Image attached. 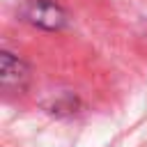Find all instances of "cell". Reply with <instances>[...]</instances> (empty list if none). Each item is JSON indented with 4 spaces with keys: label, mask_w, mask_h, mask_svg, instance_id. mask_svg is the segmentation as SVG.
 Returning <instances> with one entry per match:
<instances>
[{
    "label": "cell",
    "mask_w": 147,
    "mask_h": 147,
    "mask_svg": "<svg viewBox=\"0 0 147 147\" xmlns=\"http://www.w3.org/2000/svg\"><path fill=\"white\" fill-rule=\"evenodd\" d=\"M0 78L5 92H23L28 80H30V69L23 60L14 57L11 53H2V67H0Z\"/></svg>",
    "instance_id": "7a4b0ae2"
},
{
    "label": "cell",
    "mask_w": 147,
    "mask_h": 147,
    "mask_svg": "<svg viewBox=\"0 0 147 147\" xmlns=\"http://www.w3.org/2000/svg\"><path fill=\"white\" fill-rule=\"evenodd\" d=\"M23 18L44 30H60L67 21L64 11L55 0H28L23 5Z\"/></svg>",
    "instance_id": "6da1fadb"
}]
</instances>
